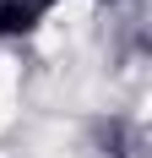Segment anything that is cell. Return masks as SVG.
<instances>
[{"mask_svg":"<svg viewBox=\"0 0 152 158\" xmlns=\"http://www.w3.org/2000/svg\"><path fill=\"white\" fill-rule=\"evenodd\" d=\"M33 11H54V6H60V0H27Z\"/></svg>","mask_w":152,"mask_h":158,"instance_id":"cell-1","label":"cell"}]
</instances>
